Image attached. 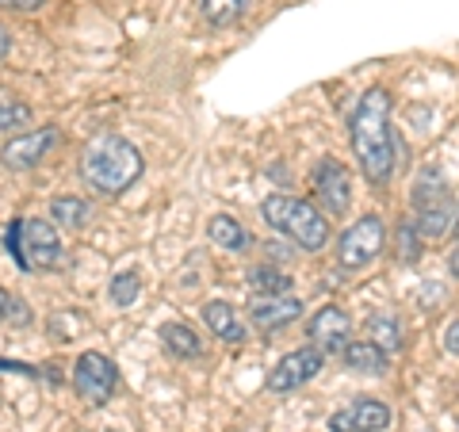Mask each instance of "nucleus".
<instances>
[{
  "mask_svg": "<svg viewBox=\"0 0 459 432\" xmlns=\"http://www.w3.org/2000/svg\"><path fill=\"white\" fill-rule=\"evenodd\" d=\"M349 138L352 153L360 161V172L368 177L371 188H386L394 177V131H391V92L386 89H368L356 104L349 119Z\"/></svg>",
  "mask_w": 459,
  "mask_h": 432,
  "instance_id": "obj_1",
  "label": "nucleus"
},
{
  "mask_svg": "<svg viewBox=\"0 0 459 432\" xmlns=\"http://www.w3.org/2000/svg\"><path fill=\"white\" fill-rule=\"evenodd\" d=\"M142 168H146V161H142L138 146L119 134L92 138L81 157V177L89 180V188H96L100 195H123L142 177Z\"/></svg>",
  "mask_w": 459,
  "mask_h": 432,
  "instance_id": "obj_2",
  "label": "nucleus"
},
{
  "mask_svg": "<svg viewBox=\"0 0 459 432\" xmlns=\"http://www.w3.org/2000/svg\"><path fill=\"white\" fill-rule=\"evenodd\" d=\"M261 214H264V222L276 229V234H283L287 241H295L299 249H307V253L325 249L329 219L314 203H307V199L287 195V192H272L261 203Z\"/></svg>",
  "mask_w": 459,
  "mask_h": 432,
  "instance_id": "obj_3",
  "label": "nucleus"
},
{
  "mask_svg": "<svg viewBox=\"0 0 459 432\" xmlns=\"http://www.w3.org/2000/svg\"><path fill=\"white\" fill-rule=\"evenodd\" d=\"M410 199H413V226H418V234H425V238L452 234L459 211H455V199H452L448 180H444L440 168H421L418 180H413Z\"/></svg>",
  "mask_w": 459,
  "mask_h": 432,
  "instance_id": "obj_4",
  "label": "nucleus"
},
{
  "mask_svg": "<svg viewBox=\"0 0 459 432\" xmlns=\"http://www.w3.org/2000/svg\"><path fill=\"white\" fill-rule=\"evenodd\" d=\"M8 256L23 272L54 268L57 261H62V241H57L54 222H47V219H16L8 226Z\"/></svg>",
  "mask_w": 459,
  "mask_h": 432,
  "instance_id": "obj_5",
  "label": "nucleus"
},
{
  "mask_svg": "<svg viewBox=\"0 0 459 432\" xmlns=\"http://www.w3.org/2000/svg\"><path fill=\"white\" fill-rule=\"evenodd\" d=\"M386 249V226L379 214H364L337 238V264L341 268H368Z\"/></svg>",
  "mask_w": 459,
  "mask_h": 432,
  "instance_id": "obj_6",
  "label": "nucleus"
},
{
  "mask_svg": "<svg viewBox=\"0 0 459 432\" xmlns=\"http://www.w3.org/2000/svg\"><path fill=\"white\" fill-rule=\"evenodd\" d=\"M74 386L89 406H104L115 394V386H119V371H115V364L104 352H81L74 367Z\"/></svg>",
  "mask_w": 459,
  "mask_h": 432,
  "instance_id": "obj_7",
  "label": "nucleus"
},
{
  "mask_svg": "<svg viewBox=\"0 0 459 432\" xmlns=\"http://www.w3.org/2000/svg\"><path fill=\"white\" fill-rule=\"evenodd\" d=\"M62 142V134H57V126H39V131H23L16 134L12 142H4V150H0V161H4V168L12 172H27L47 161V153Z\"/></svg>",
  "mask_w": 459,
  "mask_h": 432,
  "instance_id": "obj_8",
  "label": "nucleus"
},
{
  "mask_svg": "<svg viewBox=\"0 0 459 432\" xmlns=\"http://www.w3.org/2000/svg\"><path fill=\"white\" fill-rule=\"evenodd\" d=\"M322 367H325V356L314 349V344H307V349H295L291 356H283L280 364L268 371V391L272 394L299 391V386H307Z\"/></svg>",
  "mask_w": 459,
  "mask_h": 432,
  "instance_id": "obj_9",
  "label": "nucleus"
},
{
  "mask_svg": "<svg viewBox=\"0 0 459 432\" xmlns=\"http://www.w3.org/2000/svg\"><path fill=\"white\" fill-rule=\"evenodd\" d=\"M314 195H318V203H322L325 214L341 219V214L352 207V177H349V168H344L341 161H333V157H322V165L314 168Z\"/></svg>",
  "mask_w": 459,
  "mask_h": 432,
  "instance_id": "obj_10",
  "label": "nucleus"
},
{
  "mask_svg": "<svg viewBox=\"0 0 459 432\" xmlns=\"http://www.w3.org/2000/svg\"><path fill=\"white\" fill-rule=\"evenodd\" d=\"M307 337L314 341V349L322 356L344 352L352 344V318L341 307H322L314 318L307 322Z\"/></svg>",
  "mask_w": 459,
  "mask_h": 432,
  "instance_id": "obj_11",
  "label": "nucleus"
},
{
  "mask_svg": "<svg viewBox=\"0 0 459 432\" xmlns=\"http://www.w3.org/2000/svg\"><path fill=\"white\" fill-rule=\"evenodd\" d=\"M391 428V406L379 398H356L329 417V432H386Z\"/></svg>",
  "mask_w": 459,
  "mask_h": 432,
  "instance_id": "obj_12",
  "label": "nucleus"
},
{
  "mask_svg": "<svg viewBox=\"0 0 459 432\" xmlns=\"http://www.w3.org/2000/svg\"><path fill=\"white\" fill-rule=\"evenodd\" d=\"M249 318H253L256 329L272 333V329H283V325L303 318V302L291 298V295H261V298H253Z\"/></svg>",
  "mask_w": 459,
  "mask_h": 432,
  "instance_id": "obj_13",
  "label": "nucleus"
},
{
  "mask_svg": "<svg viewBox=\"0 0 459 432\" xmlns=\"http://www.w3.org/2000/svg\"><path fill=\"white\" fill-rule=\"evenodd\" d=\"M204 322L211 325V333L226 341V344H241L246 341V325H241L238 310L230 307V302H207L204 307Z\"/></svg>",
  "mask_w": 459,
  "mask_h": 432,
  "instance_id": "obj_14",
  "label": "nucleus"
},
{
  "mask_svg": "<svg viewBox=\"0 0 459 432\" xmlns=\"http://www.w3.org/2000/svg\"><path fill=\"white\" fill-rule=\"evenodd\" d=\"M341 356H344V367L360 371V376H383V371L391 367V356H386L379 344H371V341H352Z\"/></svg>",
  "mask_w": 459,
  "mask_h": 432,
  "instance_id": "obj_15",
  "label": "nucleus"
},
{
  "mask_svg": "<svg viewBox=\"0 0 459 432\" xmlns=\"http://www.w3.org/2000/svg\"><path fill=\"white\" fill-rule=\"evenodd\" d=\"M207 238L219 245V249H230V253H246V245H249L246 226L238 219H230V214H214L207 222Z\"/></svg>",
  "mask_w": 459,
  "mask_h": 432,
  "instance_id": "obj_16",
  "label": "nucleus"
},
{
  "mask_svg": "<svg viewBox=\"0 0 459 432\" xmlns=\"http://www.w3.org/2000/svg\"><path fill=\"white\" fill-rule=\"evenodd\" d=\"M161 341H165V352L177 356V359H195L199 352H204V344H199V333L180 322H169L161 325Z\"/></svg>",
  "mask_w": 459,
  "mask_h": 432,
  "instance_id": "obj_17",
  "label": "nucleus"
},
{
  "mask_svg": "<svg viewBox=\"0 0 459 432\" xmlns=\"http://www.w3.org/2000/svg\"><path fill=\"white\" fill-rule=\"evenodd\" d=\"M50 219L57 226L81 229V226H89V219H92V203L89 199H81V195H57L50 203Z\"/></svg>",
  "mask_w": 459,
  "mask_h": 432,
  "instance_id": "obj_18",
  "label": "nucleus"
},
{
  "mask_svg": "<svg viewBox=\"0 0 459 432\" xmlns=\"http://www.w3.org/2000/svg\"><path fill=\"white\" fill-rule=\"evenodd\" d=\"M364 329H368V341H371V344H379L386 356L402 349V329H398V322L391 318V314H371Z\"/></svg>",
  "mask_w": 459,
  "mask_h": 432,
  "instance_id": "obj_19",
  "label": "nucleus"
},
{
  "mask_svg": "<svg viewBox=\"0 0 459 432\" xmlns=\"http://www.w3.org/2000/svg\"><path fill=\"white\" fill-rule=\"evenodd\" d=\"M27 123H31V108L12 92H0V134L16 131V126H27Z\"/></svg>",
  "mask_w": 459,
  "mask_h": 432,
  "instance_id": "obj_20",
  "label": "nucleus"
},
{
  "mask_svg": "<svg viewBox=\"0 0 459 432\" xmlns=\"http://www.w3.org/2000/svg\"><path fill=\"white\" fill-rule=\"evenodd\" d=\"M249 283H253L261 295H287V291H291V280H287L280 268H268V264L253 268V272H249Z\"/></svg>",
  "mask_w": 459,
  "mask_h": 432,
  "instance_id": "obj_21",
  "label": "nucleus"
},
{
  "mask_svg": "<svg viewBox=\"0 0 459 432\" xmlns=\"http://www.w3.org/2000/svg\"><path fill=\"white\" fill-rule=\"evenodd\" d=\"M199 8H204V16L214 23V27H226L241 16V8H246V0H199Z\"/></svg>",
  "mask_w": 459,
  "mask_h": 432,
  "instance_id": "obj_22",
  "label": "nucleus"
},
{
  "mask_svg": "<svg viewBox=\"0 0 459 432\" xmlns=\"http://www.w3.org/2000/svg\"><path fill=\"white\" fill-rule=\"evenodd\" d=\"M142 291V276L138 272H119V276L111 280V302L115 307H131Z\"/></svg>",
  "mask_w": 459,
  "mask_h": 432,
  "instance_id": "obj_23",
  "label": "nucleus"
},
{
  "mask_svg": "<svg viewBox=\"0 0 459 432\" xmlns=\"http://www.w3.org/2000/svg\"><path fill=\"white\" fill-rule=\"evenodd\" d=\"M418 256H421V241L413 234V222H402L398 226V261L410 264V261H418Z\"/></svg>",
  "mask_w": 459,
  "mask_h": 432,
  "instance_id": "obj_24",
  "label": "nucleus"
},
{
  "mask_svg": "<svg viewBox=\"0 0 459 432\" xmlns=\"http://www.w3.org/2000/svg\"><path fill=\"white\" fill-rule=\"evenodd\" d=\"M444 349L459 356V322H452L448 329H444Z\"/></svg>",
  "mask_w": 459,
  "mask_h": 432,
  "instance_id": "obj_25",
  "label": "nucleus"
},
{
  "mask_svg": "<svg viewBox=\"0 0 459 432\" xmlns=\"http://www.w3.org/2000/svg\"><path fill=\"white\" fill-rule=\"evenodd\" d=\"M42 0H0V8H12V12H35Z\"/></svg>",
  "mask_w": 459,
  "mask_h": 432,
  "instance_id": "obj_26",
  "label": "nucleus"
},
{
  "mask_svg": "<svg viewBox=\"0 0 459 432\" xmlns=\"http://www.w3.org/2000/svg\"><path fill=\"white\" fill-rule=\"evenodd\" d=\"M12 307H16V298H12L4 287H0V322H8V318H12Z\"/></svg>",
  "mask_w": 459,
  "mask_h": 432,
  "instance_id": "obj_27",
  "label": "nucleus"
},
{
  "mask_svg": "<svg viewBox=\"0 0 459 432\" xmlns=\"http://www.w3.org/2000/svg\"><path fill=\"white\" fill-rule=\"evenodd\" d=\"M4 54H8V31L0 27V57H4Z\"/></svg>",
  "mask_w": 459,
  "mask_h": 432,
  "instance_id": "obj_28",
  "label": "nucleus"
},
{
  "mask_svg": "<svg viewBox=\"0 0 459 432\" xmlns=\"http://www.w3.org/2000/svg\"><path fill=\"white\" fill-rule=\"evenodd\" d=\"M452 268H455V272H459V249H455V256H452Z\"/></svg>",
  "mask_w": 459,
  "mask_h": 432,
  "instance_id": "obj_29",
  "label": "nucleus"
},
{
  "mask_svg": "<svg viewBox=\"0 0 459 432\" xmlns=\"http://www.w3.org/2000/svg\"><path fill=\"white\" fill-rule=\"evenodd\" d=\"M455 226H459V219H455Z\"/></svg>",
  "mask_w": 459,
  "mask_h": 432,
  "instance_id": "obj_30",
  "label": "nucleus"
}]
</instances>
